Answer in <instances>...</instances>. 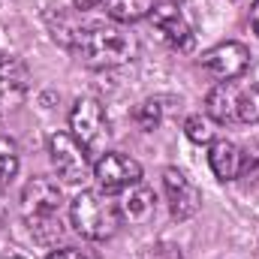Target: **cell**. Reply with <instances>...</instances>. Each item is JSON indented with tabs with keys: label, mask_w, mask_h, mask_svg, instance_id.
<instances>
[{
	"label": "cell",
	"mask_w": 259,
	"mask_h": 259,
	"mask_svg": "<svg viewBox=\"0 0 259 259\" xmlns=\"http://www.w3.org/2000/svg\"><path fill=\"white\" fill-rule=\"evenodd\" d=\"M69 52L91 69H115L136 58L139 42L121 24H88L78 30Z\"/></svg>",
	"instance_id": "1"
},
{
	"label": "cell",
	"mask_w": 259,
	"mask_h": 259,
	"mask_svg": "<svg viewBox=\"0 0 259 259\" xmlns=\"http://www.w3.org/2000/svg\"><path fill=\"white\" fill-rule=\"evenodd\" d=\"M69 217L75 232L88 241H109L121 226L118 202L100 190H81L69 205Z\"/></svg>",
	"instance_id": "2"
},
{
	"label": "cell",
	"mask_w": 259,
	"mask_h": 259,
	"mask_svg": "<svg viewBox=\"0 0 259 259\" xmlns=\"http://www.w3.org/2000/svg\"><path fill=\"white\" fill-rule=\"evenodd\" d=\"M61 205L64 193L58 187V181L52 178H30L21 190V214L30 226V232L39 235V241L46 238V229L52 235H61Z\"/></svg>",
	"instance_id": "3"
},
{
	"label": "cell",
	"mask_w": 259,
	"mask_h": 259,
	"mask_svg": "<svg viewBox=\"0 0 259 259\" xmlns=\"http://www.w3.org/2000/svg\"><path fill=\"white\" fill-rule=\"evenodd\" d=\"M49 157H52V166H55L58 178H64L66 184H78L94 172L91 151L72 133H55L49 139Z\"/></svg>",
	"instance_id": "4"
},
{
	"label": "cell",
	"mask_w": 259,
	"mask_h": 259,
	"mask_svg": "<svg viewBox=\"0 0 259 259\" xmlns=\"http://www.w3.org/2000/svg\"><path fill=\"white\" fill-rule=\"evenodd\" d=\"M69 133L88 148V151H100L109 139V118L106 109L97 97H78L72 103L69 112Z\"/></svg>",
	"instance_id": "5"
},
{
	"label": "cell",
	"mask_w": 259,
	"mask_h": 259,
	"mask_svg": "<svg viewBox=\"0 0 259 259\" xmlns=\"http://www.w3.org/2000/svg\"><path fill=\"white\" fill-rule=\"evenodd\" d=\"M250 64H253V58H250V49L244 42H220L202 55V69L217 81L241 78L250 69Z\"/></svg>",
	"instance_id": "6"
},
{
	"label": "cell",
	"mask_w": 259,
	"mask_h": 259,
	"mask_svg": "<svg viewBox=\"0 0 259 259\" xmlns=\"http://www.w3.org/2000/svg\"><path fill=\"white\" fill-rule=\"evenodd\" d=\"M151 24H154V30L172 46V49H178V52H193V27H190V21H187V15L181 12V6L178 3H172V0H166V3H154V9H151Z\"/></svg>",
	"instance_id": "7"
},
{
	"label": "cell",
	"mask_w": 259,
	"mask_h": 259,
	"mask_svg": "<svg viewBox=\"0 0 259 259\" xmlns=\"http://www.w3.org/2000/svg\"><path fill=\"white\" fill-rule=\"evenodd\" d=\"M94 178H97V184L106 190V193H112V190H127L133 184H139L142 181V166L127 157V154H121V151H106L97 163H94Z\"/></svg>",
	"instance_id": "8"
},
{
	"label": "cell",
	"mask_w": 259,
	"mask_h": 259,
	"mask_svg": "<svg viewBox=\"0 0 259 259\" xmlns=\"http://www.w3.org/2000/svg\"><path fill=\"white\" fill-rule=\"evenodd\" d=\"M163 193H166L169 211H172L175 220H190L196 211H199V205H202L199 187H196L181 169H175V166H169L163 172Z\"/></svg>",
	"instance_id": "9"
},
{
	"label": "cell",
	"mask_w": 259,
	"mask_h": 259,
	"mask_svg": "<svg viewBox=\"0 0 259 259\" xmlns=\"http://www.w3.org/2000/svg\"><path fill=\"white\" fill-rule=\"evenodd\" d=\"M30 88V72L12 55H0V115L15 112Z\"/></svg>",
	"instance_id": "10"
},
{
	"label": "cell",
	"mask_w": 259,
	"mask_h": 259,
	"mask_svg": "<svg viewBox=\"0 0 259 259\" xmlns=\"http://www.w3.org/2000/svg\"><path fill=\"white\" fill-rule=\"evenodd\" d=\"M238 97H241V88L235 81H217L205 97V115L217 124L238 121Z\"/></svg>",
	"instance_id": "11"
},
{
	"label": "cell",
	"mask_w": 259,
	"mask_h": 259,
	"mask_svg": "<svg viewBox=\"0 0 259 259\" xmlns=\"http://www.w3.org/2000/svg\"><path fill=\"white\" fill-rule=\"evenodd\" d=\"M208 166L220 181H235L241 178V145L229 142V139H217L211 142L208 151Z\"/></svg>",
	"instance_id": "12"
},
{
	"label": "cell",
	"mask_w": 259,
	"mask_h": 259,
	"mask_svg": "<svg viewBox=\"0 0 259 259\" xmlns=\"http://www.w3.org/2000/svg\"><path fill=\"white\" fill-rule=\"evenodd\" d=\"M154 190H148L142 181L133 184L127 190H121V199H118V211L121 217H127L130 223H145L151 214H154Z\"/></svg>",
	"instance_id": "13"
},
{
	"label": "cell",
	"mask_w": 259,
	"mask_h": 259,
	"mask_svg": "<svg viewBox=\"0 0 259 259\" xmlns=\"http://www.w3.org/2000/svg\"><path fill=\"white\" fill-rule=\"evenodd\" d=\"M100 6L109 12V18L115 24H133V21H142L151 15L154 0H103Z\"/></svg>",
	"instance_id": "14"
},
{
	"label": "cell",
	"mask_w": 259,
	"mask_h": 259,
	"mask_svg": "<svg viewBox=\"0 0 259 259\" xmlns=\"http://www.w3.org/2000/svg\"><path fill=\"white\" fill-rule=\"evenodd\" d=\"M21 166V157H18V145L6 136H0V181H12L15 172Z\"/></svg>",
	"instance_id": "15"
},
{
	"label": "cell",
	"mask_w": 259,
	"mask_h": 259,
	"mask_svg": "<svg viewBox=\"0 0 259 259\" xmlns=\"http://www.w3.org/2000/svg\"><path fill=\"white\" fill-rule=\"evenodd\" d=\"M133 121L139 124V130L151 133V130L160 127V121H163V106H160L157 100H145V103H139V106H136Z\"/></svg>",
	"instance_id": "16"
},
{
	"label": "cell",
	"mask_w": 259,
	"mask_h": 259,
	"mask_svg": "<svg viewBox=\"0 0 259 259\" xmlns=\"http://www.w3.org/2000/svg\"><path fill=\"white\" fill-rule=\"evenodd\" d=\"M238 121L241 124H259V81L253 88L241 91V97H238Z\"/></svg>",
	"instance_id": "17"
},
{
	"label": "cell",
	"mask_w": 259,
	"mask_h": 259,
	"mask_svg": "<svg viewBox=\"0 0 259 259\" xmlns=\"http://www.w3.org/2000/svg\"><path fill=\"white\" fill-rule=\"evenodd\" d=\"M184 133L193 145H211L214 142V130H211V121L202 118V115H190L184 121Z\"/></svg>",
	"instance_id": "18"
},
{
	"label": "cell",
	"mask_w": 259,
	"mask_h": 259,
	"mask_svg": "<svg viewBox=\"0 0 259 259\" xmlns=\"http://www.w3.org/2000/svg\"><path fill=\"white\" fill-rule=\"evenodd\" d=\"M241 178L259 181V139L241 148Z\"/></svg>",
	"instance_id": "19"
},
{
	"label": "cell",
	"mask_w": 259,
	"mask_h": 259,
	"mask_svg": "<svg viewBox=\"0 0 259 259\" xmlns=\"http://www.w3.org/2000/svg\"><path fill=\"white\" fill-rule=\"evenodd\" d=\"M49 259H94V256H88L81 250H72V247H64V250H55Z\"/></svg>",
	"instance_id": "20"
},
{
	"label": "cell",
	"mask_w": 259,
	"mask_h": 259,
	"mask_svg": "<svg viewBox=\"0 0 259 259\" xmlns=\"http://www.w3.org/2000/svg\"><path fill=\"white\" fill-rule=\"evenodd\" d=\"M250 24H253V30L259 36V0H253V6H250Z\"/></svg>",
	"instance_id": "21"
},
{
	"label": "cell",
	"mask_w": 259,
	"mask_h": 259,
	"mask_svg": "<svg viewBox=\"0 0 259 259\" xmlns=\"http://www.w3.org/2000/svg\"><path fill=\"white\" fill-rule=\"evenodd\" d=\"M100 3H103V0H75V9L84 12V9H94V6H100Z\"/></svg>",
	"instance_id": "22"
},
{
	"label": "cell",
	"mask_w": 259,
	"mask_h": 259,
	"mask_svg": "<svg viewBox=\"0 0 259 259\" xmlns=\"http://www.w3.org/2000/svg\"><path fill=\"white\" fill-rule=\"evenodd\" d=\"M3 220H6V196L0 190V226H3Z\"/></svg>",
	"instance_id": "23"
},
{
	"label": "cell",
	"mask_w": 259,
	"mask_h": 259,
	"mask_svg": "<svg viewBox=\"0 0 259 259\" xmlns=\"http://www.w3.org/2000/svg\"><path fill=\"white\" fill-rule=\"evenodd\" d=\"M6 259H24V256H6Z\"/></svg>",
	"instance_id": "24"
}]
</instances>
